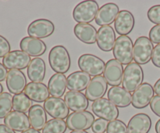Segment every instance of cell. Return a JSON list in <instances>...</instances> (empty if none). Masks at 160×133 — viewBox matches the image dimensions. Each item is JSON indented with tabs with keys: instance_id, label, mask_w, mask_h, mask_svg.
I'll list each match as a JSON object with an SVG mask.
<instances>
[{
	"instance_id": "obj_32",
	"label": "cell",
	"mask_w": 160,
	"mask_h": 133,
	"mask_svg": "<svg viewBox=\"0 0 160 133\" xmlns=\"http://www.w3.org/2000/svg\"><path fill=\"white\" fill-rule=\"evenodd\" d=\"M12 108V96L9 92H2L0 95V119L5 118Z\"/></svg>"
},
{
	"instance_id": "obj_1",
	"label": "cell",
	"mask_w": 160,
	"mask_h": 133,
	"mask_svg": "<svg viewBox=\"0 0 160 133\" xmlns=\"http://www.w3.org/2000/svg\"><path fill=\"white\" fill-rule=\"evenodd\" d=\"M48 62L55 72L58 74L67 73L71 64L68 50L62 45L54 46L48 54Z\"/></svg>"
},
{
	"instance_id": "obj_35",
	"label": "cell",
	"mask_w": 160,
	"mask_h": 133,
	"mask_svg": "<svg viewBox=\"0 0 160 133\" xmlns=\"http://www.w3.org/2000/svg\"><path fill=\"white\" fill-rule=\"evenodd\" d=\"M109 122L102 118H98L95 120L92 125V131L94 133H104L107 130Z\"/></svg>"
},
{
	"instance_id": "obj_9",
	"label": "cell",
	"mask_w": 160,
	"mask_h": 133,
	"mask_svg": "<svg viewBox=\"0 0 160 133\" xmlns=\"http://www.w3.org/2000/svg\"><path fill=\"white\" fill-rule=\"evenodd\" d=\"M31 56L22 50H14L3 57L2 64L9 70H23L31 63Z\"/></svg>"
},
{
	"instance_id": "obj_20",
	"label": "cell",
	"mask_w": 160,
	"mask_h": 133,
	"mask_svg": "<svg viewBox=\"0 0 160 133\" xmlns=\"http://www.w3.org/2000/svg\"><path fill=\"white\" fill-rule=\"evenodd\" d=\"M20 47L21 50L30 56H42L46 51V45L41 39L32 37H25L20 41Z\"/></svg>"
},
{
	"instance_id": "obj_5",
	"label": "cell",
	"mask_w": 160,
	"mask_h": 133,
	"mask_svg": "<svg viewBox=\"0 0 160 133\" xmlns=\"http://www.w3.org/2000/svg\"><path fill=\"white\" fill-rule=\"evenodd\" d=\"M133 42L128 36H120L114 45L113 56L121 64L128 65L133 60Z\"/></svg>"
},
{
	"instance_id": "obj_45",
	"label": "cell",
	"mask_w": 160,
	"mask_h": 133,
	"mask_svg": "<svg viewBox=\"0 0 160 133\" xmlns=\"http://www.w3.org/2000/svg\"><path fill=\"white\" fill-rule=\"evenodd\" d=\"M70 133H88L85 131H72Z\"/></svg>"
},
{
	"instance_id": "obj_37",
	"label": "cell",
	"mask_w": 160,
	"mask_h": 133,
	"mask_svg": "<svg viewBox=\"0 0 160 133\" xmlns=\"http://www.w3.org/2000/svg\"><path fill=\"white\" fill-rule=\"evenodd\" d=\"M149 39L152 43L160 44V25L152 27L149 31Z\"/></svg>"
},
{
	"instance_id": "obj_4",
	"label": "cell",
	"mask_w": 160,
	"mask_h": 133,
	"mask_svg": "<svg viewBox=\"0 0 160 133\" xmlns=\"http://www.w3.org/2000/svg\"><path fill=\"white\" fill-rule=\"evenodd\" d=\"M99 9L97 2L94 0L83 1L77 5L73 11V17L79 23H88L95 19Z\"/></svg>"
},
{
	"instance_id": "obj_23",
	"label": "cell",
	"mask_w": 160,
	"mask_h": 133,
	"mask_svg": "<svg viewBox=\"0 0 160 133\" xmlns=\"http://www.w3.org/2000/svg\"><path fill=\"white\" fill-rule=\"evenodd\" d=\"M91 76L84 71H75L67 78V88L74 92H82L87 89L91 81Z\"/></svg>"
},
{
	"instance_id": "obj_40",
	"label": "cell",
	"mask_w": 160,
	"mask_h": 133,
	"mask_svg": "<svg viewBox=\"0 0 160 133\" xmlns=\"http://www.w3.org/2000/svg\"><path fill=\"white\" fill-rule=\"evenodd\" d=\"M7 69L4 67L3 64H2L0 63V81H4L5 79H6V77H7Z\"/></svg>"
},
{
	"instance_id": "obj_17",
	"label": "cell",
	"mask_w": 160,
	"mask_h": 133,
	"mask_svg": "<svg viewBox=\"0 0 160 133\" xmlns=\"http://www.w3.org/2000/svg\"><path fill=\"white\" fill-rule=\"evenodd\" d=\"M6 86L11 93H22L27 86V79L24 74L20 70H9L6 77Z\"/></svg>"
},
{
	"instance_id": "obj_33",
	"label": "cell",
	"mask_w": 160,
	"mask_h": 133,
	"mask_svg": "<svg viewBox=\"0 0 160 133\" xmlns=\"http://www.w3.org/2000/svg\"><path fill=\"white\" fill-rule=\"evenodd\" d=\"M106 131L107 133H128V126L120 120L109 122Z\"/></svg>"
},
{
	"instance_id": "obj_27",
	"label": "cell",
	"mask_w": 160,
	"mask_h": 133,
	"mask_svg": "<svg viewBox=\"0 0 160 133\" xmlns=\"http://www.w3.org/2000/svg\"><path fill=\"white\" fill-rule=\"evenodd\" d=\"M46 72V66L43 59L39 57L31 59L28 67V76L32 82L41 83L44 80Z\"/></svg>"
},
{
	"instance_id": "obj_10",
	"label": "cell",
	"mask_w": 160,
	"mask_h": 133,
	"mask_svg": "<svg viewBox=\"0 0 160 133\" xmlns=\"http://www.w3.org/2000/svg\"><path fill=\"white\" fill-rule=\"evenodd\" d=\"M44 109L48 115L54 119L63 120L70 115V109L65 101L60 98L49 97L44 103Z\"/></svg>"
},
{
	"instance_id": "obj_15",
	"label": "cell",
	"mask_w": 160,
	"mask_h": 133,
	"mask_svg": "<svg viewBox=\"0 0 160 133\" xmlns=\"http://www.w3.org/2000/svg\"><path fill=\"white\" fill-rule=\"evenodd\" d=\"M119 13V7L117 4L112 3H106L98 9L95 17V23L102 27L109 26L115 22Z\"/></svg>"
},
{
	"instance_id": "obj_3",
	"label": "cell",
	"mask_w": 160,
	"mask_h": 133,
	"mask_svg": "<svg viewBox=\"0 0 160 133\" xmlns=\"http://www.w3.org/2000/svg\"><path fill=\"white\" fill-rule=\"evenodd\" d=\"M153 49V43L149 38L141 36L136 39L133 48V59L136 64L144 65L152 59Z\"/></svg>"
},
{
	"instance_id": "obj_36",
	"label": "cell",
	"mask_w": 160,
	"mask_h": 133,
	"mask_svg": "<svg viewBox=\"0 0 160 133\" xmlns=\"http://www.w3.org/2000/svg\"><path fill=\"white\" fill-rule=\"evenodd\" d=\"M10 53V45L6 38L0 35V58L4 57Z\"/></svg>"
},
{
	"instance_id": "obj_13",
	"label": "cell",
	"mask_w": 160,
	"mask_h": 133,
	"mask_svg": "<svg viewBox=\"0 0 160 133\" xmlns=\"http://www.w3.org/2000/svg\"><path fill=\"white\" fill-rule=\"evenodd\" d=\"M104 78L109 85L119 86L123 81V65L116 59H111L106 64Z\"/></svg>"
},
{
	"instance_id": "obj_21",
	"label": "cell",
	"mask_w": 160,
	"mask_h": 133,
	"mask_svg": "<svg viewBox=\"0 0 160 133\" xmlns=\"http://www.w3.org/2000/svg\"><path fill=\"white\" fill-rule=\"evenodd\" d=\"M64 101L68 108L73 112L84 111L88 107V100L81 92L70 91L64 95Z\"/></svg>"
},
{
	"instance_id": "obj_46",
	"label": "cell",
	"mask_w": 160,
	"mask_h": 133,
	"mask_svg": "<svg viewBox=\"0 0 160 133\" xmlns=\"http://www.w3.org/2000/svg\"><path fill=\"white\" fill-rule=\"evenodd\" d=\"M2 91H3V87L1 84H0V95L2 93Z\"/></svg>"
},
{
	"instance_id": "obj_38",
	"label": "cell",
	"mask_w": 160,
	"mask_h": 133,
	"mask_svg": "<svg viewBox=\"0 0 160 133\" xmlns=\"http://www.w3.org/2000/svg\"><path fill=\"white\" fill-rule=\"evenodd\" d=\"M150 107L156 115L160 117V95H156L150 103Z\"/></svg>"
},
{
	"instance_id": "obj_19",
	"label": "cell",
	"mask_w": 160,
	"mask_h": 133,
	"mask_svg": "<svg viewBox=\"0 0 160 133\" xmlns=\"http://www.w3.org/2000/svg\"><path fill=\"white\" fill-rule=\"evenodd\" d=\"M134 17L133 14L128 10L120 11L114 22L115 30L120 36H124L130 34L134 29Z\"/></svg>"
},
{
	"instance_id": "obj_24",
	"label": "cell",
	"mask_w": 160,
	"mask_h": 133,
	"mask_svg": "<svg viewBox=\"0 0 160 133\" xmlns=\"http://www.w3.org/2000/svg\"><path fill=\"white\" fill-rule=\"evenodd\" d=\"M24 93L30 100L37 103L45 102L49 96L48 87L44 83H28L24 89Z\"/></svg>"
},
{
	"instance_id": "obj_22",
	"label": "cell",
	"mask_w": 160,
	"mask_h": 133,
	"mask_svg": "<svg viewBox=\"0 0 160 133\" xmlns=\"http://www.w3.org/2000/svg\"><path fill=\"white\" fill-rule=\"evenodd\" d=\"M151 127L152 120L149 116L140 113L133 116L128 122V133H148Z\"/></svg>"
},
{
	"instance_id": "obj_39",
	"label": "cell",
	"mask_w": 160,
	"mask_h": 133,
	"mask_svg": "<svg viewBox=\"0 0 160 133\" xmlns=\"http://www.w3.org/2000/svg\"><path fill=\"white\" fill-rule=\"evenodd\" d=\"M152 64L158 68H160V44H158L154 47L152 56Z\"/></svg>"
},
{
	"instance_id": "obj_12",
	"label": "cell",
	"mask_w": 160,
	"mask_h": 133,
	"mask_svg": "<svg viewBox=\"0 0 160 133\" xmlns=\"http://www.w3.org/2000/svg\"><path fill=\"white\" fill-rule=\"evenodd\" d=\"M154 89L149 83H143L132 95V106L137 109H143L151 103L154 97Z\"/></svg>"
},
{
	"instance_id": "obj_6",
	"label": "cell",
	"mask_w": 160,
	"mask_h": 133,
	"mask_svg": "<svg viewBox=\"0 0 160 133\" xmlns=\"http://www.w3.org/2000/svg\"><path fill=\"white\" fill-rule=\"evenodd\" d=\"M92 110L98 117L108 121L117 120L119 117L118 107L110 101L109 99L101 98L94 101L92 104Z\"/></svg>"
},
{
	"instance_id": "obj_31",
	"label": "cell",
	"mask_w": 160,
	"mask_h": 133,
	"mask_svg": "<svg viewBox=\"0 0 160 133\" xmlns=\"http://www.w3.org/2000/svg\"><path fill=\"white\" fill-rule=\"evenodd\" d=\"M67 122L61 119H51L42 129V133H65L67 131Z\"/></svg>"
},
{
	"instance_id": "obj_2",
	"label": "cell",
	"mask_w": 160,
	"mask_h": 133,
	"mask_svg": "<svg viewBox=\"0 0 160 133\" xmlns=\"http://www.w3.org/2000/svg\"><path fill=\"white\" fill-rule=\"evenodd\" d=\"M144 80V71L142 67L136 63H131L125 67L123 75V89L128 92H134Z\"/></svg>"
},
{
	"instance_id": "obj_41",
	"label": "cell",
	"mask_w": 160,
	"mask_h": 133,
	"mask_svg": "<svg viewBox=\"0 0 160 133\" xmlns=\"http://www.w3.org/2000/svg\"><path fill=\"white\" fill-rule=\"evenodd\" d=\"M0 133H16L15 131L9 128L6 125H0Z\"/></svg>"
},
{
	"instance_id": "obj_42",
	"label": "cell",
	"mask_w": 160,
	"mask_h": 133,
	"mask_svg": "<svg viewBox=\"0 0 160 133\" xmlns=\"http://www.w3.org/2000/svg\"><path fill=\"white\" fill-rule=\"evenodd\" d=\"M153 89H154V92H156V94H157V95H160V78L155 83Z\"/></svg>"
},
{
	"instance_id": "obj_25",
	"label": "cell",
	"mask_w": 160,
	"mask_h": 133,
	"mask_svg": "<svg viewBox=\"0 0 160 133\" xmlns=\"http://www.w3.org/2000/svg\"><path fill=\"white\" fill-rule=\"evenodd\" d=\"M108 99L118 107H127L132 103L131 92L120 86L111 87L108 92Z\"/></svg>"
},
{
	"instance_id": "obj_18",
	"label": "cell",
	"mask_w": 160,
	"mask_h": 133,
	"mask_svg": "<svg viewBox=\"0 0 160 133\" xmlns=\"http://www.w3.org/2000/svg\"><path fill=\"white\" fill-rule=\"evenodd\" d=\"M117 38L114 29L111 26L101 27L97 32V45L104 52H110L113 49Z\"/></svg>"
},
{
	"instance_id": "obj_26",
	"label": "cell",
	"mask_w": 160,
	"mask_h": 133,
	"mask_svg": "<svg viewBox=\"0 0 160 133\" xmlns=\"http://www.w3.org/2000/svg\"><path fill=\"white\" fill-rule=\"evenodd\" d=\"M73 32L76 37L84 43L92 45L96 42L98 31L90 23H78L73 28Z\"/></svg>"
},
{
	"instance_id": "obj_29",
	"label": "cell",
	"mask_w": 160,
	"mask_h": 133,
	"mask_svg": "<svg viewBox=\"0 0 160 133\" xmlns=\"http://www.w3.org/2000/svg\"><path fill=\"white\" fill-rule=\"evenodd\" d=\"M48 89L52 97H62L67 89V77L65 74L58 73L53 74L48 81Z\"/></svg>"
},
{
	"instance_id": "obj_14",
	"label": "cell",
	"mask_w": 160,
	"mask_h": 133,
	"mask_svg": "<svg viewBox=\"0 0 160 133\" xmlns=\"http://www.w3.org/2000/svg\"><path fill=\"white\" fill-rule=\"evenodd\" d=\"M108 83L103 76L94 77L86 89L85 95L90 101H95L102 98L107 91Z\"/></svg>"
},
{
	"instance_id": "obj_43",
	"label": "cell",
	"mask_w": 160,
	"mask_h": 133,
	"mask_svg": "<svg viewBox=\"0 0 160 133\" xmlns=\"http://www.w3.org/2000/svg\"><path fill=\"white\" fill-rule=\"evenodd\" d=\"M21 133H40V131H37V130L34 129V128H29L28 130H27V131H23V132Z\"/></svg>"
},
{
	"instance_id": "obj_44",
	"label": "cell",
	"mask_w": 160,
	"mask_h": 133,
	"mask_svg": "<svg viewBox=\"0 0 160 133\" xmlns=\"http://www.w3.org/2000/svg\"><path fill=\"white\" fill-rule=\"evenodd\" d=\"M155 128H156V133H160V119L159 120H158L157 122H156V127H155Z\"/></svg>"
},
{
	"instance_id": "obj_16",
	"label": "cell",
	"mask_w": 160,
	"mask_h": 133,
	"mask_svg": "<svg viewBox=\"0 0 160 133\" xmlns=\"http://www.w3.org/2000/svg\"><path fill=\"white\" fill-rule=\"evenodd\" d=\"M4 123L6 126L17 131H25L31 126L29 117L25 113L12 111L4 119Z\"/></svg>"
},
{
	"instance_id": "obj_8",
	"label": "cell",
	"mask_w": 160,
	"mask_h": 133,
	"mask_svg": "<svg viewBox=\"0 0 160 133\" xmlns=\"http://www.w3.org/2000/svg\"><path fill=\"white\" fill-rule=\"evenodd\" d=\"M95 120V117L89 111L73 112L67 118V125L72 131H84L92 128Z\"/></svg>"
},
{
	"instance_id": "obj_28",
	"label": "cell",
	"mask_w": 160,
	"mask_h": 133,
	"mask_svg": "<svg viewBox=\"0 0 160 133\" xmlns=\"http://www.w3.org/2000/svg\"><path fill=\"white\" fill-rule=\"evenodd\" d=\"M28 117L31 127L37 131L43 129L47 123L46 111L41 105L36 104L31 106L28 111Z\"/></svg>"
},
{
	"instance_id": "obj_7",
	"label": "cell",
	"mask_w": 160,
	"mask_h": 133,
	"mask_svg": "<svg viewBox=\"0 0 160 133\" xmlns=\"http://www.w3.org/2000/svg\"><path fill=\"white\" fill-rule=\"evenodd\" d=\"M78 67L90 76H100L104 73L106 64L102 59L92 54H83L78 59Z\"/></svg>"
},
{
	"instance_id": "obj_11",
	"label": "cell",
	"mask_w": 160,
	"mask_h": 133,
	"mask_svg": "<svg viewBox=\"0 0 160 133\" xmlns=\"http://www.w3.org/2000/svg\"><path fill=\"white\" fill-rule=\"evenodd\" d=\"M55 31V25L47 19H38L31 22L28 28L29 37L35 38H45L49 37Z\"/></svg>"
},
{
	"instance_id": "obj_30",
	"label": "cell",
	"mask_w": 160,
	"mask_h": 133,
	"mask_svg": "<svg viewBox=\"0 0 160 133\" xmlns=\"http://www.w3.org/2000/svg\"><path fill=\"white\" fill-rule=\"evenodd\" d=\"M32 106V101L30 100L26 94L20 93L12 96V109L14 111L26 113L29 111Z\"/></svg>"
},
{
	"instance_id": "obj_34",
	"label": "cell",
	"mask_w": 160,
	"mask_h": 133,
	"mask_svg": "<svg viewBox=\"0 0 160 133\" xmlns=\"http://www.w3.org/2000/svg\"><path fill=\"white\" fill-rule=\"evenodd\" d=\"M148 18L152 23L160 25V5L153 6L148 9Z\"/></svg>"
}]
</instances>
